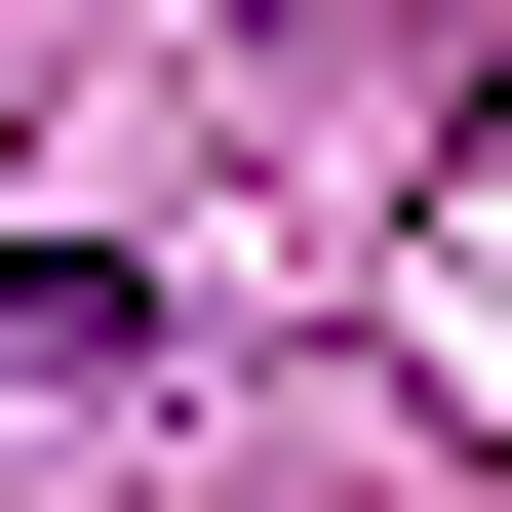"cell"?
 Masks as SVG:
<instances>
[{
	"mask_svg": "<svg viewBox=\"0 0 512 512\" xmlns=\"http://www.w3.org/2000/svg\"><path fill=\"white\" fill-rule=\"evenodd\" d=\"M158 355V276H79V237H0V394H119Z\"/></svg>",
	"mask_w": 512,
	"mask_h": 512,
	"instance_id": "obj_1",
	"label": "cell"
}]
</instances>
